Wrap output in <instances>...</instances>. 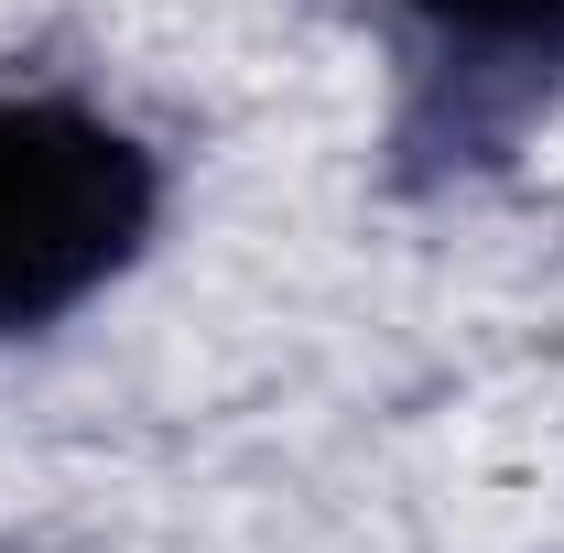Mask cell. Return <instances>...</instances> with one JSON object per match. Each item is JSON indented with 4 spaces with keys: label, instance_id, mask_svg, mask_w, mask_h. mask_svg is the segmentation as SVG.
<instances>
[{
    "label": "cell",
    "instance_id": "cell-1",
    "mask_svg": "<svg viewBox=\"0 0 564 553\" xmlns=\"http://www.w3.org/2000/svg\"><path fill=\"white\" fill-rule=\"evenodd\" d=\"M163 174L76 98H0V337L76 315L152 239Z\"/></svg>",
    "mask_w": 564,
    "mask_h": 553
}]
</instances>
